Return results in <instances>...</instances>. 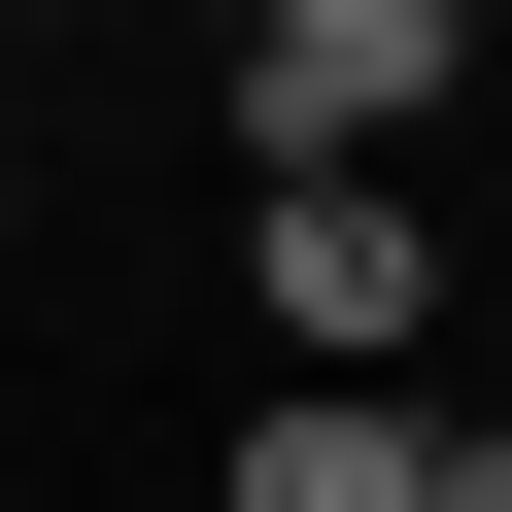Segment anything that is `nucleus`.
Wrapping results in <instances>:
<instances>
[{"mask_svg":"<svg viewBox=\"0 0 512 512\" xmlns=\"http://www.w3.org/2000/svg\"><path fill=\"white\" fill-rule=\"evenodd\" d=\"M205 103H239V171H376V137L478 103V0H239Z\"/></svg>","mask_w":512,"mask_h":512,"instance_id":"nucleus-1","label":"nucleus"},{"mask_svg":"<svg viewBox=\"0 0 512 512\" xmlns=\"http://www.w3.org/2000/svg\"><path fill=\"white\" fill-rule=\"evenodd\" d=\"M239 274H274L308 376H410V342H444V205H410V171H274V205H239Z\"/></svg>","mask_w":512,"mask_h":512,"instance_id":"nucleus-2","label":"nucleus"},{"mask_svg":"<svg viewBox=\"0 0 512 512\" xmlns=\"http://www.w3.org/2000/svg\"><path fill=\"white\" fill-rule=\"evenodd\" d=\"M410 478H444V410H410V376H274L205 512H410Z\"/></svg>","mask_w":512,"mask_h":512,"instance_id":"nucleus-3","label":"nucleus"},{"mask_svg":"<svg viewBox=\"0 0 512 512\" xmlns=\"http://www.w3.org/2000/svg\"><path fill=\"white\" fill-rule=\"evenodd\" d=\"M410 512H512V444H478V410H444V478H410Z\"/></svg>","mask_w":512,"mask_h":512,"instance_id":"nucleus-4","label":"nucleus"},{"mask_svg":"<svg viewBox=\"0 0 512 512\" xmlns=\"http://www.w3.org/2000/svg\"><path fill=\"white\" fill-rule=\"evenodd\" d=\"M0 239H35V171H0Z\"/></svg>","mask_w":512,"mask_h":512,"instance_id":"nucleus-5","label":"nucleus"},{"mask_svg":"<svg viewBox=\"0 0 512 512\" xmlns=\"http://www.w3.org/2000/svg\"><path fill=\"white\" fill-rule=\"evenodd\" d=\"M0 35H35V0H0Z\"/></svg>","mask_w":512,"mask_h":512,"instance_id":"nucleus-6","label":"nucleus"},{"mask_svg":"<svg viewBox=\"0 0 512 512\" xmlns=\"http://www.w3.org/2000/svg\"><path fill=\"white\" fill-rule=\"evenodd\" d=\"M205 35H239V0H205Z\"/></svg>","mask_w":512,"mask_h":512,"instance_id":"nucleus-7","label":"nucleus"}]
</instances>
